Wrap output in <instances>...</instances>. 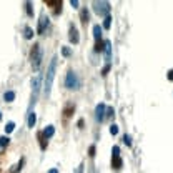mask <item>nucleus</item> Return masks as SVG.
<instances>
[{"instance_id":"obj_9","label":"nucleus","mask_w":173,"mask_h":173,"mask_svg":"<svg viewBox=\"0 0 173 173\" xmlns=\"http://www.w3.org/2000/svg\"><path fill=\"white\" fill-rule=\"evenodd\" d=\"M122 165H123V162H122V158H120V155H113L112 167L115 168V170H120V168H122Z\"/></svg>"},{"instance_id":"obj_23","label":"nucleus","mask_w":173,"mask_h":173,"mask_svg":"<svg viewBox=\"0 0 173 173\" xmlns=\"http://www.w3.org/2000/svg\"><path fill=\"white\" fill-rule=\"evenodd\" d=\"M62 53H63L65 57H70L72 55V50L68 48V47H63V48H62Z\"/></svg>"},{"instance_id":"obj_24","label":"nucleus","mask_w":173,"mask_h":173,"mask_svg":"<svg viewBox=\"0 0 173 173\" xmlns=\"http://www.w3.org/2000/svg\"><path fill=\"white\" fill-rule=\"evenodd\" d=\"M25 7H27V13H28V15H33V10H32V4H30V2H27V4H25Z\"/></svg>"},{"instance_id":"obj_18","label":"nucleus","mask_w":173,"mask_h":173,"mask_svg":"<svg viewBox=\"0 0 173 173\" xmlns=\"http://www.w3.org/2000/svg\"><path fill=\"white\" fill-rule=\"evenodd\" d=\"M93 35H95V38H97V40H100V35H102V28H100V25H95V27H93Z\"/></svg>"},{"instance_id":"obj_29","label":"nucleus","mask_w":173,"mask_h":173,"mask_svg":"<svg viewBox=\"0 0 173 173\" xmlns=\"http://www.w3.org/2000/svg\"><path fill=\"white\" fill-rule=\"evenodd\" d=\"M108 70H110V63L103 67V70H102V75H107V73H108Z\"/></svg>"},{"instance_id":"obj_12","label":"nucleus","mask_w":173,"mask_h":173,"mask_svg":"<svg viewBox=\"0 0 173 173\" xmlns=\"http://www.w3.org/2000/svg\"><path fill=\"white\" fill-rule=\"evenodd\" d=\"M53 133H55V128L52 127V125H48V127L43 130V135H45L47 138H50V137H53Z\"/></svg>"},{"instance_id":"obj_8","label":"nucleus","mask_w":173,"mask_h":173,"mask_svg":"<svg viewBox=\"0 0 173 173\" xmlns=\"http://www.w3.org/2000/svg\"><path fill=\"white\" fill-rule=\"evenodd\" d=\"M45 27H48V18H47L45 15H42L40 17V22H38V28H37V32L42 35V33L45 32Z\"/></svg>"},{"instance_id":"obj_25","label":"nucleus","mask_w":173,"mask_h":173,"mask_svg":"<svg viewBox=\"0 0 173 173\" xmlns=\"http://www.w3.org/2000/svg\"><path fill=\"white\" fill-rule=\"evenodd\" d=\"M123 142H125L127 147H130V145H132V138H130V135H125V137H123Z\"/></svg>"},{"instance_id":"obj_35","label":"nucleus","mask_w":173,"mask_h":173,"mask_svg":"<svg viewBox=\"0 0 173 173\" xmlns=\"http://www.w3.org/2000/svg\"><path fill=\"white\" fill-rule=\"evenodd\" d=\"M77 173H82V167H80V168H78V170H77Z\"/></svg>"},{"instance_id":"obj_6","label":"nucleus","mask_w":173,"mask_h":173,"mask_svg":"<svg viewBox=\"0 0 173 173\" xmlns=\"http://www.w3.org/2000/svg\"><path fill=\"white\" fill-rule=\"evenodd\" d=\"M95 118H97V122H102L103 118H105V105H103V103L97 105V110H95Z\"/></svg>"},{"instance_id":"obj_1","label":"nucleus","mask_w":173,"mask_h":173,"mask_svg":"<svg viewBox=\"0 0 173 173\" xmlns=\"http://www.w3.org/2000/svg\"><path fill=\"white\" fill-rule=\"evenodd\" d=\"M55 70H57V57H53L48 65V70H47V77H45V86H43V92L48 97L52 90V82H53V77H55Z\"/></svg>"},{"instance_id":"obj_28","label":"nucleus","mask_w":173,"mask_h":173,"mask_svg":"<svg viewBox=\"0 0 173 173\" xmlns=\"http://www.w3.org/2000/svg\"><path fill=\"white\" fill-rule=\"evenodd\" d=\"M88 155H90V157H95V147H93V145L88 148Z\"/></svg>"},{"instance_id":"obj_27","label":"nucleus","mask_w":173,"mask_h":173,"mask_svg":"<svg viewBox=\"0 0 173 173\" xmlns=\"http://www.w3.org/2000/svg\"><path fill=\"white\" fill-rule=\"evenodd\" d=\"M110 133H112V135H117V133H118V127H117V125H112V127H110Z\"/></svg>"},{"instance_id":"obj_21","label":"nucleus","mask_w":173,"mask_h":173,"mask_svg":"<svg viewBox=\"0 0 173 173\" xmlns=\"http://www.w3.org/2000/svg\"><path fill=\"white\" fill-rule=\"evenodd\" d=\"M9 143H10V138L9 137H2L0 138V147H7Z\"/></svg>"},{"instance_id":"obj_16","label":"nucleus","mask_w":173,"mask_h":173,"mask_svg":"<svg viewBox=\"0 0 173 173\" xmlns=\"http://www.w3.org/2000/svg\"><path fill=\"white\" fill-rule=\"evenodd\" d=\"M95 52H102V50H105V42H102V40H97V43H95V48H93Z\"/></svg>"},{"instance_id":"obj_34","label":"nucleus","mask_w":173,"mask_h":173,"mask_svg":"<svg viewBox=\"0 0 173 173\" xmlns=\"http://www.w3.org/2000/svg\"><path fill=\"white\" fill-rule=\"evenodd\" d=\"M48 173H58V170H57V168H52V170H48Z\"/></svg>"},{"instance_id":"obj_3","label":"nucleus","mask_w":173,"mask_h":173,"mask_svg":"<svg viewBox=\"0 0 173 173\" xmlns=\"http://www.w3.org/2000/svg\"><path fill=\"white\" fill-rule=\"evenodd\" d=\"M93 10H95V13H98V15L108 17L110 4H108V2H93Z\"/></svg>"},{"instance_id":"obj_13","label":"nucleus","mask_w":173,"mask_h":173,"mask_svg":"<svg viewBox=\"0 0 173 173\" xmlns=\"http://www.w3.org/2000/svg\"><path fill=\"white\" fill-rule=\"evenodd\" d=\"M35 122H37L35 112H30V115H28V127H30V128H33V127H35Z\"/></svg>"},{"instance_id":"obj_30","label":"nucleus","mask_w":173,"mask_h":173,"mask_svg":"<svg viewBox=\"0 0 173 173\" xmlns=\"http://www.w3.org/2000/svg\"><path fill=\"white\" fill-rule=\"evenodd\" d=\"M112 152H113V155H120V148H118V147H113Z\"/></svg>"},{"instance_id":"obj_11","label":"nucleus","mask_w":173,"mask_h":173,"mask_svg":"<svg viewBox=\"0 0 173 173\" xmlns=\"http://www.w3.org/2000/svg\"><path fill=\"white\" fill-rule=\"evenodd\" d=\"M80 20H82V23H83V25H86V23H88V10H86V9H83V10L80 12Z\"/></svg>"},{"instance_id":"obj_33","label":"nucleus","mask_w":173,"mask_h":173,"mask_svg":"<svg viewBox=\"0 0 173 173\" xmlns=\"http://www.w3.org/2000/svg\"><path fill=\"white\" fill-rule=\"evenodd\" d=\"M168 80H173V70L168 72Z\"/></svg>"},{"instance_id":"obj_5","label":"nucleus","mask_w":173,"mask_h":173,"mask_svg":"<svg viewBox=\"0 0 173 173\" xmlns=\"http://www.w3.org/2000/svg\"><path fill=\"white\" fill-rule=\"evenodd\" d=\"M38 90H40V77H35L32 80V105L37 102L38 98Z\"/></svg>"},{"instance_id":"obj_10","label":"nucleus","mask_w":173,"mask_h":173,"mask_svg":"<svg viewBox=\"0 0 173 173\" xmlns=\"http://www.w3.org/2000/svg\"><path fill=\"white\" fill-rule=\"evenodd\" d=\"M38 140H40V148L42 150H47V137L43 135V132L38 133Z\"/></svg>"},{"instance_id":"obj_20","label":"nucleus","mask_w":173,"mask_h":173,"mask_svg":"<svg viewBox=\"0 0 173 173\" xmlns=\"http://www.w3.org/2000/svg\"><path fill=\"white\" fill-rule=\"evenodd\" d=\"M13 130H15V123H13V122H9L5 125V132L10 133V132H13Z\"/></svg>"},{"instance_id":"obj_15","label":"nucleus","mask_w":173,"mask_h":173,"mask_svg":"<svg viewBox=\"0 0 173 173\" xmlns=\"http://www.w3.org/2000/svg\"><path fill=\"white\" fill-rule=\"evenodd\" d=\"M45 4L48 7H58V9H60L62 7V0H47Z\"/></svg>"},{"instance_id":"obj_4","label":"nucleus","mask_w":173,"mask_h":173,"mask_svg":"<svg viewBox=\"0 0 173 173\" xmlns=\"http://www.w3.org/2000/svg\"><path fill=\"white\" fill-rule=\"evenodd\" d=\"M65 86H67V88H70V90H73V88H78V86H80V82H78V77H77L75 72L70 70L68 73H67Z\"/></svg>"},{"instance_id":"obj_31","label":"nucleus","mask_w":173,"mask_h":173,"mask_svg":"<svg viewBox=\"0 0 173 173\" xmlns=\"http://www.w3.org/2000/svg\"><path fill=\"white\" fill-rule=\"evenodd\" d=\"M70 4H72V7H73V9H77V7H78V0H72Z\"/></svg>"},{"instance_id":"obj_17","label":"nucleus","mask_w":173,"mask_h":173,"mask_svg":"<svg viewBox=\"0 0 173 173\" xmlns=\"http://www.w3.org/2000/svg\"><path fill=\"white\" fill-rule=\"evenodd\" d=\"M4 98H5V102H13V98H15V92H5Z\"/></svg>"},{"instance_id":"obj_14","label":"nucleus","mask_w":173,"mask_h":173,"mask_svg":"<svg viewBox=\"0 0 173 173\" xmlns=\"http://www.w3.org/2000/svg\"><path fill=\"white\" fill-rule=\"evenodd\" d=\"M105 55H107V60H110V55H112V43L110 42H105Z\"/></svg>"},{"instance_id":"obj_22","label":"nucleus","mask_w":173,"mask_h":173,"mask_svg":"<svg viewBox=\"0 0 173 173\" xmlns=\"http://www.w3.org/2000/svg\"><path fill=\"white\" fill-rule=\"evenodd\" d=\"M25 38H32V37H33V30H32L30 27H25Z\"/></svg>"},{"instance_id":"obj_19","label":"nucleus","mask_w":173,"mask_h":173,"mask_svg":"<svg viewBox=\"0 0 173 173\" xmlns=\"http://www.w3.org/2000/svg\"><path fill=\"white\" fill-rule=\"evenodd\" d=\"M110 25H112V17L108 15V17H105V20H103V28H110Z\"/></svg>"},{"instance_id":"obj_7","label":"nucleus","mask_w":173,"mask_h":173,"mask_svg":"<svg viewBox=\"0 0 173 173\" xmlns=\"http://www.w3.org/2000/svg\"><path fill=\"white\" fill-rule=\"evenodd\" d=\"M68 33H70V35H68V38H70L72 43H78V42H80V37H78V30H77L73 25L70 27V32H68Z\"/></svg>"},{"instance_id":"obj_26","label":"nucleus","mask_w":173,"mask_h":173,"mask_svg":"<svg viewBox=\"0 0 173 173\" xmlns=\"http://www.w3.org/2000/svg\"><path fill=\"white\" fill-rule=\"evenodd\" d=\"M72 112H73V107H72V105H70V107H67L65 108V117H70Z\"/></svg>"},{"instance_id":"obj_32","label":"nucleus","mask_w":173,"mask_h":173,"mask_svg":"<svg viewBox=\"0 0 173 173\" xmlns=\"http://www.w3.org/2000/svg\"><path fill=\"white\" fill-rule=\"evenodd\" d=\"M107 117H113V108H108V113H107Z\"/></svg>"},{"instance_id":"obj_2","label":"nucleus","mask_w":173,"mask_h":173,"mask_svg":"<svg viewBox=\"0 0 173 173\" xmlns=\"http://www.w3.org/2000/svg\"><path fill=\"white\" fill-rule=\"evenodd\" d=\"M30 60H32V67H33V70H38V68H40V63H42V50H40V45H38V43H35L33 48H32Z\"/></svg>"},{"instance_id":"obj_36","label":"nucleus","mask_w":173,"mask_h":173,"mask_svg":"<svg viewBox=\"0 0 173 173\" xmlns=\"http://www.w3.org/2000/svg\"><path fill=\"white\" fill-rule=\"evenodd\" d=\"M0 120H2V113H0Z\"/></svg>"}]
</instances>
